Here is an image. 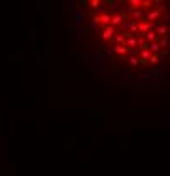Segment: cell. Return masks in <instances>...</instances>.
<instances>
[{"label": "cell", "instance_id": "6da1fadb", "mask_svg": "<svg viewBox=\"0 0 170 176\" xmlns=\"http://www.w3.org/2000/svg\"><path fill=\"white\" fill-rule=\"evenodd\" d=\"M114 53L124 54V53H128V48H126V46H123V44H121V46H116V48H114Z\"/></svg>", "mask_w": 170, "mask_h": 176}, {"label": "cell", "instance_id": "7a4b0ae2", "mask_svg": "<svg viewBox=\"0 0 170 176\" xmlns=\"http://www.w3.org/2000/svg\"><path fill=\"white\" fill-rule=\"evenodd\" d=\"M112 34H114V27L111 26V27L106 29V32L102 34V37H104V39H109V37H112Z\"/></svg>", "mask_w": 170, "mask_h": 176}, {"label": "cell", "instance_id": "3957f363", "mask_svg": "<svg viewBox=\"0 0 170 176\" xmlns=\"http://www.w3.org/2000/svg\"><path fill=\"white\" fill-rule=\"evenodd\" d=\"M141 58H143V61H146V59L150 61V58H151L150 51H148V49H143V51H141Z\"/></svg>", "mask_w": 170, "mask_h": 176}, {"label": "cell", "instance_id": "277c9868", "mask_svg": "<svg viewBox=\"0 0 170 176\" xmlns=\"http://www.w3.org/2000/svg\"><path fill=\"white\" fill-rule=\"evenodd\" d=\"M158 15H160V12H158V10H153V12H150V14H148V22H150V20H153V19H156L158 17Z\"/></svg>", "mask_w": 170, "mask_h": 176}, {"label": "cell", "instance_id": "5b68a950", "mask_svg": "<svg viewBox=\"0 0 170 176\" xmlns=\"http://www.w3.org/2000/svg\"><path fill=\"white\" fill-rule=\"evenodd\" d=\"M136 42H138V39H134V37H129V39L126 41V48H128V46H129V48L136 46Z\"/></svg>", "mask_w": 170, "mask_h": 176}, {"label": "cell", "instance_id": "8992f818", "mask_svg": "<svg viewBox=\"0 0 170 176\" xmlns=\"http://www.w3.org/2000/svg\"><path fill=\"white\" fill-rule=\"evenodd\" d=\"M121 20H123V17H121V15H114V17L111 19V22H112L114 26H117V24H121Z\"/></svg>", "mask_w": 170, "mask_h": 176}, {"label": "cell", "instance_id": "52a82bcc", "mask_svg": "<svg viewBox=\"0 0 170 176\" xmlns=\"http://www.w3.org/2000/svg\"><path fill=\"white\" fill-rule=\"evenodd\" d=\"M146 37V41H150V42H153L155 39H156V36H155V32H148V34L145 36Z\"/></svg>", "mask_w": 170, "mask_h": 176}, {"label": "cell", "instance_id": "ba28073f", "mask_svg": "<svg viewBox=\"0 0 170 176\" xmlns=\"http://www.w3.org/2000/svg\"><path fill=\"white\" fill-rule=\"evenodd\" d=\"M151 51H153V53H158V51H160V44H156V42H151Z\"/></svg>", "mask_w": 170, "mask_h": 176}, {"label": "cell", "instance_id": "9c48e42d", "mask_svg": "<svg viewBox=\"0 0 170 176\" xmlns=\"http://www.w3.org/2000/svg\"><path fill=\"white\" fill-rule=\"evenodd\" d=\"M150 63L151 64H156V63H158V56H156V54H153V56L150 58Z\"/></svg>", "mask_w": 170, "mask_h": 176}, {"label": "cell", "instance_id": "30bf717a", "mask_svg": "<svg viewBox=\"0 0 170 176\" xmlns=\"http://www.w3.org/2000/svg\"><path fill=\"white\" fill-rule=\"evenodd\" d=\"M129 5H133V7L136 9V7H140V5H141V2H138V0H131V2H129Z\"/></svg>", "mask_w": 170, "mask_h": 176}, {"label": "cell", "instance_id": "8fae6325", "mask_svg": "<svg viewBox=\"0 0 170 176\" xmlns=\"http://www.w3.org/2000/svg\"><path fill=\"white\" fill-rule=\"evenodd\" d=\"M167 44H169V39H167V37H163V39H162V42H160V48H165Z\"/></svg>", "mask_w": 170, "mask_h": 176}, {"label": "cell", "instance_id": "7c38bea8", "mask_svg": "<svg viewBox=\"0 0 170 176\" xmlns=\"http://www.w3.org/2000/svg\"><path fill=\"white\" fill-rule=\"evenodd\" d=\"M133 15H134L136 19H140V17H143V12H141V10H134V14H133Z\"/></svg>", "mask_w": 170, "mask_h": 176}, {"label": "cell", "instance_id": "4fadbf2b", "mask_svg": "<svg viewBox=\"0 0 170 176\" xmlns=\"http://www.w3.org/2000/svg\"><path fill=\"white\" fill-rule=\"evenodd\" d=\"M140 61H141V59H138V58H131V59H129V63H131V64H138Z\"/></svg>", "mask_w": 170, "mask_h": 176}, {"label": "cell", "instance_id": "5bb4252c", "mask_svg": "<svg viewBox=\"0 0 170 176\" xmlns=\"http://www.w3.org/2000/svg\"><path fill=\"white\" fill-rule=\"evenodd\" d=\"M158 32H160V34H165V32H167V26H162V27L158 29Z\"/></svg>", "mask_w": 170, "mask_h": 176}]
</instances>
